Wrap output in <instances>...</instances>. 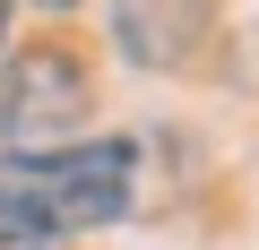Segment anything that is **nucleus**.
Instances as JSON below:
<instances>
[{"label":"nucleus","instance_id":"nucleus-3","mask_svg":"<svg viewBox=\"0 0 259 250\" xmlns=\"http://www.w3.org/2000/svg\"><path fill=\"white\" fill-rule=\"evenodd\" d=\"M216 35V0H112V43L139 69H190Z\"/></svg>","mask_w":259,"mask_h":250},{"label":"nucleus","instance_id":"nucleus-4","mask_svg":"<svg viewBox=\"0 0 259 250\" xmlns=\"http://www.w3.org/2000/svg\"><path fill=\"white\" fill-rule=\"evenodd\" d=\"M0 250H61V233H52L26 198H9V190H0Z\"/></svg>","mask_w":259,"mask_h":250},{"label":"nucleus","instance_id":"nucleus-5","mask_svg":"<svg viewBox=\"0 0 259 250\" xmlns=\"http://www.w3.org/2000/svg\"><path fill=\"white\" fill-rule=\"evenodd\" d=\"M26 9H44V18H69V9H78V0H26Z\"/></svg>","mask_w":259,"mask_h":250},{"label":"nucleus","instance_id":"nucleus-6","mask_svg":"<svg viewBox=\"0 0 259 250\" xmlns=\"http://www.w3.org/2000/svg\"><path fill=\"white\" fill-rule=\"evenodd\" d=\"M0 43H9V0H0Z\"/></svg>","mask_w":259,"mask_h":250},{"label":"nucleus","instance_id":"nucleus-2","mask_svg":"<svg viewBox=\"0 0 259 250\" xmlns=\"http://www.w3.org/2000/svg\"><path fill=\"white\" fill-rule=\"evenodd\" d=\"M95 112V78L69 43H26L0 61V147L9 156H52V147H78Z\"/></svg>","mask_w":259,"mask_h":250},{"label":"nucleus","instance_id":"nucleus-1","mask_svg":"<svg viewBox=\"0 0 259 250\" xmlns=\"http://www.w3.org/2000/svg\"><path fill=\"white\" fill-rule=\"evenodd\" d=\"M0 190L26 198L52 233H95V224L130 216V190H139V147H130V138H87V147L18 156L9 173H0Z\"/></svg>","mask_w":259,"mask_h":250}]
</instances>
